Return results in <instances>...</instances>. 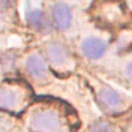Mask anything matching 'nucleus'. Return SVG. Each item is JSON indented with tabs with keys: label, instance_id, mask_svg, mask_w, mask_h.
<instances>
[{
	"label": "nucleus",
	"instance_id": "obj_4",
	"mask_svg": "<svg viewBox=\"0 0 132 132\" xmlns=\"http://www.w3.org/2000/svg\"><path fill=\"white\" fill-rule=\"evenodd\" d=\"M53 17L56 27L60 30H66L70 28L72 22V13L70 7L65 4H58L53 9Z\"/></svg>",
	"mask_w": 132,
	"mask_h": 132
},
{
	"label": "nucleus",
	"instance_id": "obj_2",
	"mask_svg": "<svg viewBox=\"0 0 132 132\" xmlns=\"http://www.w3.org/2000/svg\"><path fill=\"white\" fill-rule=\"evenodd\" d=\"M107 49L106 42L96 37H88L82 42V51L84 55L90 59H98L104 54Z\"/></svg>",
	"mask_w": 132,
	"mask_h": 132
},
{
	"label": "nucleus",
	"instance_id": "obj_3",
	"mask_svg": "<svg viewBox=\"0 0 132 132\" xmlns=\"http://www.w3.org/2000/svg\"><path fill=\"white\" fill-rule=\"evenodd\" d=\"M27 71L32 78L37 80L45 79L48 72V66L46 60L40 55H31L27 60Z\"/></svg>",
	"mask_w": 132,
	"mask_h": 132
},
{
	"label": "nucleus",
	"instance_id": "obj_6",
	"mask_svg": "<svg viewBox=\"0 0 132 132\" xmlns=\"http://www.w3.org/2000/svg\"><path fill=\"white\" fill-rule=\"evenodd\" d=\"M49 59L56 65H64L69 59V53L66 48L60 43H52L48 47Z\"/></svg>",
	"mask_w": 132,
	"mask_h": 132
},
{
	"label": "nucleus",
	"instance_id": "obj_1",
	"mask_svg": "<svg viewBox=\"0 0 132 132\" xmlns=\"http://www.w3.org/2000/svg\"><path fill=\"white\" fill-rule=\"evenodd\" d=\"M31 126L40 132H56L61 127V121L55 112L42 111L32 115Z\"/></svg>",
	"mask_w": 132,
	"mask_h": 132
},
{
	"label": "nucleus",
	"instance_id": "obj_10",
	"mask_svg": "<svg viewBox=\"0 0 132 132\" xmlns=\"http://www.w3.org/2000/svg\"><path fill=\"white\" fill-rule=\"evenodd\" d=\"M0 5H1L3 11H5L7 7L10 6V0H0Z\"/></svg>",
	"mask_w": 132,
	"mask_h": 132
},
{
	"label": "nucleus",
	"instance_id": "obj_8",
	"mask_svg": "<svg viewBox=\"0 0 132 132\" xmlns=\"http://www.w3.org/2000/svg\"><path fill=\"white\" fill-rule=\"evenodd\" d=\"M28 22L35 29H43L47 25V19L41 11H30L28 12Z\"/></svg>",
	"mask_w": 132,
	"mask_h": 132
},
{
	"label": "nucleus",
	"instance_id": "obj_5",
	"mask_svg": "<svg viewBox=\"0 0 132 132\" xmlns=\"http://www.w3.org/2000/svg\"><path fill=\"white\" fill-rule=\"evenodd\" d=\"M98 98L103 104H106L108 108L111 109H118L122 106V100L120 97V95H118V93H115L112 89H102L98 93Z\"/></svg>",
	"mask_w": 132,
	"mask_h": 132
},
{
	"label": "nucleus",
	"instance_id": "obj_11",
	"mask_svg": "<svg viewBox=\"0 0 132 132\" xmlns=\"http://www.w3.org/2000/svg\"><path fill=\"white\" fill-rule=\"evenodd\" d=\"M126 72H127V76H129V78L132 80V61L129 64V66H127V70H126Z\"/></svg>",
	"mask_w": 132,
	"mask_h": 132
},
{
	"label": "nucleus",
	"instance_id": "obj_7",
	"mask_svg": "<svg viewBox=\"0 0 132 132\" xmlns=\"http://www.w3.org/2000/svg\"><path fill=\"white\" fill-rule=\"evenodd\" d=\"M18 102V94L11 89L4 88L0 93V104L3 108H13Z\"/></svg>",
	"mask_w": 132,
	"mask_h": 132
},
{
	"label": "nucleus",
	"instance_id": "obj_9",
	"mask_svg": "<svg viewBox=\"0 0 132 132\" xmlns=\"http://www.w3.org/2000/svg\"><path fill=\"white\" fill-rule=\"evenodd\" d=\"M90 132H114V129L107 121H97L91 125Z\"/></svg>",
	"mask_w": 132,
	"mask_h": 132
}]
</instances>
